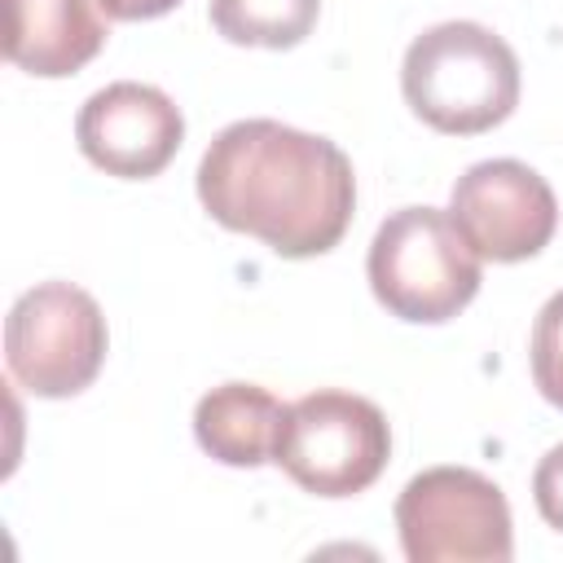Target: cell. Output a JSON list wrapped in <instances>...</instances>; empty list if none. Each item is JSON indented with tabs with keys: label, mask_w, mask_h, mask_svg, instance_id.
<instances>
[{
	"label": "cell",
	"mask_w": 563,
	"mask_h": 563,
	"mask_svg": "<svg viewBox=\"0 0 563 563\" xmlns=\"http://www.w3.org/2000/svg\"><path fill=\"white\" fill-rule=\"evenodd\" d=\"M198 202L220 229L260 238L273 255L312 260L343 242L356 176L330 136L238 119L211 136L198 163Z\"/></svg>",
	"instance_id": "1"
},
{
	"label": "cell",
	"mask_w": 563,
	"mask_h": 563,
	"mask_svg": "<svg viewBox=\"0 0 563 563\" xmlns=\"http://www.w3.org/2000/svg\"><path fill=\"white\" fill-rule=\"evenodd\" d=\"M405 106L444 136H479L519 106V57L479 22L427 26L400 62Z\"/></svg>",
	"instance_id": "2"
},
{
	"label": "cell",
	"mask_w": 563,
	"mask_h": 563,
	"mask_svg": "<svg viewBox=\"0 0 563 563\" xmlns=\"http://www.w3.org/2000/svg\"><path fill=\"white\" fill-rule=\"evenodd\" d=\"M365 277L391 317L409 325H444L479 295L484 260L449 211L400 207L378 224Z\"/></svg>",
	"instance_id": "3"
},
{
	"label": "cell",
	"mask_w": 563,
	"mask_h": 563,
	"mask_svg": "<svg viewBox=\"0 0 563 563\" xmlns=\"http://www.w3.org/2000/svg\"><path fill=\"white\" fill-rule=\"evenodd\" d=\"M391 457L387 413L339 387L308 391L286 405L282 440L273 462L312 497H356L365 493Z\"/></svg>",
	"instance_id": "4"
},
{
	"label": "cell",
	"mask_w": 563,
	"mask_h": 563,
	"mask_svg": "<svg viewBox=\"0 0 563 563\" xmlns=\"http://www.w3.org/2000/svg\"><path fill=\"white\" fill-rule=\"evenodd\" d=\"M110 347L101 303L75 282L22 290L4 317V365L40 400H66L92 387Z\"/></svg>",
	"instance_id": "5"
},
{
	"label": "cell",
	"mask_w": 563,
	"mask_h": 563,
	"mask_svg": "<svg viewBox=\"0 0 563 563\" xmlns=\"http://www.w3.org/2000/svg\"><path fill=\"white\" fill-rule=\"evenodd\" d=\"M396 532L409 563H506L515 523L506 493L471 466H431L396 497Z\"/></svg>",
	"instance_id": "6"
},
{
	"label": "cell",
	"mask_w": 563,
	"mask_h": 563,
	"mask_svg": "<svg viewBox=\"0 0 563 563\" xmlns=\"http://www.w3.org/2000/svg\"><path fill=\"white\" fill-rule=\"evenodd\" d=\"M449 216L493 264H519L550 246L559 229V202L541 172L519 158H484L453 180Z\"/></svg>",
	"instance_id": "7"
},
{
	"label": "cell",
	"mask_w": 563,
	"mask_h": 563,
	"mask_svg": "<svg viewBox=\"0 0 563 563\" xmlns=\"http://www.w3.org/2000/svg\"><path fill=\"white\" fill-rule=\"evenodd\" d=\"M75 141H79V154L106 176L150 180L176 158L185 141V114L163 88L119 79L97 88L79 106Z\"/></svg>",
	"instance_id": "8"
},
{
	"label": "cell",
	"mask_w": 563,
	"mask_h": 563,
	"mask_svg": "<svg viewBox=\"0 0 563 563\" xmlns=\"http://www.w3.org/2000/svg\"><path fill=\"white\" fill-rule=\"evenodd\" d=\"M106 35L97 0H4V57L35 79L84 70Z\"/></svg>",
	"instance_id": "9"
},
{
	"label": "cell",
	"mask_w": 563,
	"mask_h": 563,
	"mask_svg": "<svg viewBox=\"0 0 563 563\" xmlns=\"http://www.w3.org/2000/svg\"><path fill=\"white\" fill-rule=\"evenodd\" d=\"M286 405L260 383H220L194 409V440L224 466H264L277 453Z\"/></svg>",
	"instance_id": "10"
},
{
	"label": "cell",
	"mask_w": 563,
	"mask_h": 563,
	"mask_svg": "<svg viewBox=\"0 0 563 563\" xmlns=\"http://www.w3.org/2000/svg\"><path fill=\"white\" fill-rule=\"evenodd\" d=\"M216 35L242 48H295L312 35L321 0H211Z\"/></svg>",
	"instance_id": "11"
},
{
	"label": "cell",
	"mask_w": 563,
	"mask_h": 563,
	"mask_svg": "<svg viewBox=\"0 0 563 563\" xmlns=\"http://www.w3.org/2000/svg\"><path fill=\"white\" fill-rule=\"evenodd\" d=\"M528 365H532V383L537 391L563 409V290H554L537 321H532V343H528Z\"/></svg>",
	"instance_id": "12"
},
{
	"label": "cell",
	"mask_w": 563,
	"mask_h": 563,
	"mask_svg": "<svg viewBox=\"0 0 563 563\" xmlns=\"http://www.w3.org/2000/svg\"><path fill=\"white\" fill-rule=\"evenodd\" d=\"M532 501H537L541 519L554 532H563V444H554L537 462V471H532Z\"/></svg>",
	"instance_id": "13"
},
{
	"label": "cell",
	"mask_w": 563,
	"mask_h": 563,
	"mask_svg": "<svg viewBox=\"0 0 563 563\" xmlns=\"http://www.w3.org/2000/svg\"><path fill=\"white\" fill-rule=\"evenodd\" d=\"M106 18L114 22H150V18H163L172 13L180 0H97Z\"/></svg>",
	"instance_id": "14"
}]
</instances>
